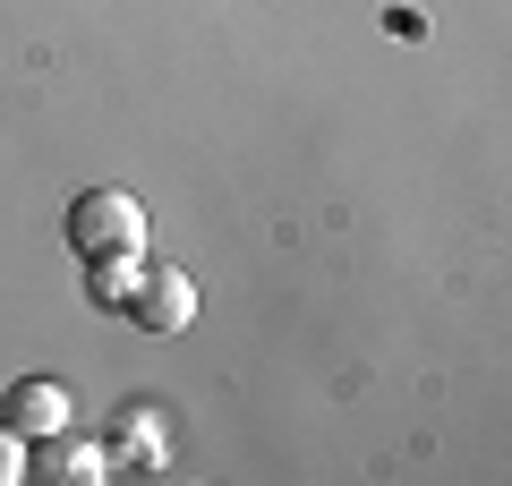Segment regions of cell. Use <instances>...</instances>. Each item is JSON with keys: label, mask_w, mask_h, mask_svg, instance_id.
Masks as SVG:
<instances>
[{"label": "cell", "mask_w": 512, "mask_h": 486, "mask_svg": "<svg viewBox=\"0 0 512 486\" xmlns=\"http://www.w3.org/2000/svg\"><path fill=\"white\" fill-rule=\"evenodd\" d=\"M69 248L77 256H146V205L128 188H86L69 205Z\"/></svg>", "instance_id": "cell-1"}, {"label": "cell", "mask_w": 512, "mask_h": 486, "mask_svg": "<svg viewBox=\"0 0 512 486\" xmlns=\"http://www.w3.org/2000/svg\"><path fill=\"white\" fill-rule=\"evenodd\" d=\"M26 478L35 486H94V478H111V444L52 427L43 444H26Z\"/></svg>", "instance_id": "cell-2"}, {"label": "cell", "mask_w": 512, "mask_h": 486, "mask_svg": "<svg viewBox=\"0 0 512 486\" xmlns=\"http://www.w3.org/2000/svg\"><path fill=\"white\" fill-rule=\"evenodd\" d=\"M128 316L146 324V333H188V316H197V282H188L180 265H137Z\"/></svg>", "instance_id": "cell-3"}, {"label": "cell", "mask_w": 512, "mask_h": 486, "mask_svg": "<svg viewBox=\"0 0 512 486\" xmlns=\"http://www.w3.org/2000/svg\"><path fill=\"white\" fill-rule=\"evenodd\" d=\"M0 427L18 435V444H43L52 427H69V393H60L52 376H26V384H9V401H0Z\"/></svg>", "instance_id": "cell-4"}, {"label": "cell", "mask_w": 512, "mask_h": 486, "mask_svg": "<svg viewBox=\"0 0 512 486\" xmlns=\"http://www.w3.org/2000/svg\"><path fill=\"white\" fill-rule=\"evenodd\" d=\"M111 435H120V444H111V469H163L171 461V418L146 410V401H128Z\"/></svg>", "instance_id": "cell-5"}, {"label": "cell", "mask_w": 512, "mask_h": 486, "mask_svg": "<svg viewBox=\"0 0 512 486\" xmlns=\"http://www.w3.org/2000/svg\"><path fill=\"white\" fill-rule=\"evenodd\" d=\"M137 265H146V256H86V290H94V307H128Z\"/></svg>", "instance_id": "cell-6"}, {"label": "cell", "mask_w": 512, "mask_h": 486, "mask_svg": "<svg viewBox=\"0 0 512 486\" xmlns=\"http://www.w3.org/2000/svg\"><path fill=\"white\" fill-rule=\"evenodd\" d=\"M18 478H26V444L0 427V486H18Z\"/></svg>", "instance_id": "cell-7"}]
</instances>
